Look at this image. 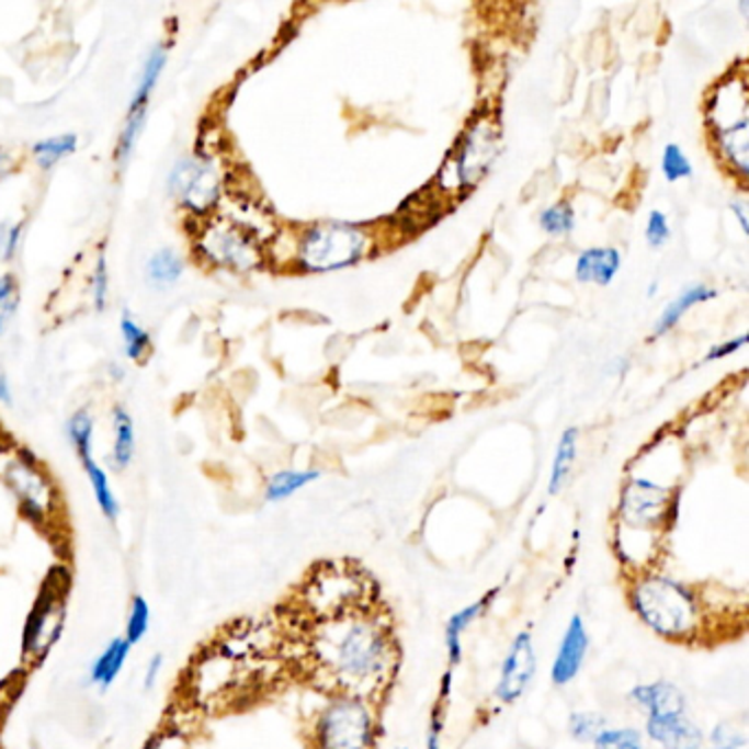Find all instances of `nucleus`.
<instances>
[{"instance_id":"f8f14e48","label":"nucleus","mask_w":749,"mask_h":749,"mask_svg":"<svg viewBox=\"0 0 749 749\" xmlns=\"http://www.w3.org/2000/svg\"><path fill=\"white\" fill-rule=\"evenodd\" d=\"M67 622L65 587L54 582L45 585L23 633V657L30 663H43L52 648L58 644Z\"/></svg>"},{"instance_id":"ddd939ff","label":"nucleus","mask_w":749,"mask_h":749,"mask_svg":"<svg viewBox=\"0 0 749 749\" xmlns=\"http://www.w3.org/2000/svg\"><path fill=\"white\" fill-rule=\"evenodd\" d=\"M497 150H499L497 130L488 122L473 124V128L466 133L455 155L451 157L453 161H449L446 166V170H451V181L446 183V188L462 190V188H473L475 183H479L490 170V166L495 163Z\"/></svg>"},{"instance_id":"8fccbe9b","label":"nucleus","mask_w":749,"mask_h":749,"mask_svg":"<svg viewBox=\"0 0 749 749\" xmlns=\"http://www.w3.org/2000/svg\"><path fill=\"white\" fill-rule=\"evenodd\" d=\"M396 749H409V747H396Z\"/></svg>"},{"instance_id":"37998d69","label":"nucleus","mask_w":749,"mask_h":749,"mask_svg":"<svg viewBox=\"0 0 749 749\" xmlns=\"http://www.w3.org/2000/svg\"><path fill=\"white\" fill-rule=\"evenodd\" d=\"M745 343H747V337H745V334H740V337H738V339H734V341H727V343H723V345H718V348H712V350H710V354L705 356V361H716V359L729 356V354H734L736 350H740Z\"/></svg>"},{"instance_id":"412c9836","label":"nucleus","mask_w":749,"mask_h":749,"mask_svg":"<svg viewBox=\"0 0 749 749\" xmlns=\"http://www.w3.org/2000/svg\"><path fill=\"white\" fill-rule=\"evenodd\" d=\"M113 433H115V442H113V453H111V466L113 470L122 473L130 466L135 457V446H137L133 416L122 405L113 409Z\"/></svg>"},{"instance_id":"6e6552de","label":"nucleus","mask_w":749,"mask_h":749,"mask_svg":"<svg viewBox=\"0 0 749 749\" xmlns=\"http://www.w3.org/2000/svg\"><path fill=\"white\" fill-rule=\"evenodd\" d=\"M367 253V236L343 223H326L306 231L297 264L310 273H330L356 264Z\"/></svg>"},{"instance_id":"f257e3e1","label":"nucleus","mask_w":749,"mask_h":749,"mask_svg":"<svg viewBox=\"0 0 749 749\" xmlns=\"http://www.w3.org/2000/svg\"><path fill=\"white\" fill-rule=\"evenodd\" d=\"M306 657L328 694H352L378 705L400 670L398 635L378 602L310 620Z\"/></svg>"},{"instance_id":"0eeeda50","label":"nucleus","mask_w":749,"mask_h":749,"mask_svg":"<svg viewBox=\"0 0 749 749\" xmlns=\"http://www.w3.org/2000/svg\"><path fill=\"white\" fill-rule=\"evenodd\" d=\"M194 253L214 269L249 273L262 266L264 253L256 231L236 220H207L194 236Z\"/></svg>"},{"instance_id":"1a4fd4ad","label":"nucleus","mask_w":749,"mask_h":749,"mask_svg":"<svg viewBox=\"0 0 749 749\" xmlns=\"http://www.w3.org/2000/svg\"><path fill=\"white\" fill-rule=\"evenodd\" d=\"M168 190L185 214L205 220L223 201V172L214 157H183L170 172Z\"/></svg>"},{"instance_id":"4c0bfd02","label":"nucleus","mask_w":749,"mask_h":749,"mask_svg":"<svg viewBox=\"0 0 749 749\" xmlns=\"http://www.w3.org/2000/svg\"><path fill=\"white\" fill-rule=\"evenodd\" d=\"M91 297H93V306L98 310L106 308V302H109V264H106L104 253H100L95 269L91 273Z\"/></svg>"},{"instance_id":"09e8293b","label":"nucleus","mask_w":749,"mask_h":749,"mask_svg":"<svg viewBox=\"0 0 749 749\" xmlns=\"http://www.w3.org/2000/svg\"><path fill=\"white\" fill-rule=\"evenodd\" d=\"M707 749H734V747H707Z\"/></svg>"},{"instance_id":"473e14b6","label":"nucleus","mask_w":749,"mask_h":749,"mask_svg":"<svg viewBox=\"0 0 749 749\" xmlns=\"http://www.w3.org/2000/svg\"><path fill=\"white\" fill-rule=\"evenodd\" d=\"M21 306V286L14 273L0 277V337H3L14 321Z\"/></svg>"},{"instance_id":"72a5a7b5","label":"nucleus","mask_w":749,"mask_h":749,"mask_svg":"<svg viewBox=\"0 0 749 749\" xmlns=\"http://www.w3.org/2000/svg\"><path fill=\"white\" fill-rule=\"evenodd\" d=\"M541 227L545 234L563 238L569 236L574 231V223H576V214L571 209L569 203H556L552 207H547L541 218H538Z\"/></svg>"},{"instance_id":"ea45409f","label":"nucleus","mask_w":749,"mask_h":749,"mask_svg":"<svg viewBox=\"0 0 749 749\" xmlns=\"http://www.w3.org/2000/svg\"><path fill=\"white\" fill-rule=\"evenodd\" d=\"M446 705H449V703L435 701V705L431 707L424 749H442V731H444V718H446V712H444V710H446Z\"/></svg>"},{"instance_id":"2eb2a0df","label":"nucleus","mask_w":749,"mask_h":749,"mask_svg":"<svg viewBox=\"0 0 749 749\" xmlns=\"http://www.w3.org/2000/svg\"><path fill=\"white\" fill-rule=\"evenodd\" d=\"M589 646H591V635H589L587 622L582 613H574L560 635L558 648L549 666V681L556 688L569 685L580 674L587 661Z\"/></svg>"},{"instance_id":"9d476101","label":"nucleus","mask_w":749,"mask_h":749,"mask_svg":"<svg viewBox=\"0 0 749 749\" xmlns=\"http://www.w3.org/2000/svg\"><path fill=\"white\" fill-rule=\"evenodd\" d=\"M710 122L716 133V141L720 152L731 161L738 174L745 179L747 174V152H749V117H747V93L745 84L729 82L718 87L716 95L710 104Z\"/></svg>"},{"instance_id":"a878e982","label":"nucleus","mask_w":749,"mask_h":749,"mask_svg":"<svg viewBox=\"0 0 749 749\" xmlns=\"http://www.w3.org/2000/svg\"><path fill=\"white\" fill-rule=\"evenodd\" d=\"M321 477V470L308 468V470H280L275 473L264 488V499L269 503H280L304 490L306 486L315 484Z\"/></svg>"},{"instance_id":"dca6fc26","label":"nucleus","mask_w":749,"mask_h":749,"mask_svg":"<svg viewBox=\"0 0 749 749\" xmlns=\"http://www.w3.org/2000/svg\"><path fill=\"white\" fill-rule=\"evenodd\" d=\"M650 742L659 749H703L705 731L690 714H668V716H644V731Z\"/></svg>"},{"instance_id":"393cba45","label":"nucleus","mask_w":749,"mask_h":749,"mask_svg":"<svg viewBox=\"0 0 749 749\" xmlns=\"http://www.w3.org/2000/svg\"><path fill=\"white\" fill-rule=\"evenodd\" d=\"M84 466V473L89 477V484L93 488V495H95V501H98V508L102 510L104 519H109L111 523H115L122 514V503L113 490V484H111V477L109 473L98 464L95 457L82 462Z\"/></svg>"},{"instance_id":"f3484780","label":"nucleus","mask_w":749,"mask_h":749,"mask_svg":"<svg viewBox=\"0 0 749 749\" xmlns=\"http://www.w3.org/2000/svg\"><path fill=\"white\" fill-rule=\"evenodd\" d=\"M626 699L644 712V716H668V714H688V696L685 692L668 681V679H655V681H642L635 683Z\"/></svg>"},{"instance_id":"c85d7f7f","label":"nucleus","mask_w":749,"mask_h":749,"mask_svg":"<svg viewBox=\"0 0 749 749\" xmlns=\"http://www.w3.org/2000/svg\"><path fill=\"white\" fill-rule=\"evenodd\" d=\"M67 435L71 446L76 449L80 462H87L93 455V438H95V420L89 409L76 411L67 422Z\"/></svg>"},{"instance_id":"7ed1b4c3","label":"nucleus","mask_w":749,"mask_h":749,"mask_svg":"<svg viewBox=\"0 0 749 749\" xmlns=\"http://www.w3.org/2000/svg\"><path fill=\"white\" fill-rule=\"evenodd\" d=\"M381 705L352 696L328 694L308 727V749H378Z\"/></svg>"},{"instance_id":"c03bdc74","label":"nucleus","mask_w":749,"mask_h":749,"mask_svg":"<svg viewBox=\"0 0 749 749\" xmlns=\"http://www.w3.org/2000/svg\"><path fill=\"white\" fill-rule=\"evenodd\" d=\"M21 168V161L5 148H0V181L12 177Z\"/></svg>"},{"instance_id":"6ab92c4d","label":"nucleus","mask_w":749,"mask_h":749,"mask_svg":"<svg viewBox=\"0 0 749 749\" xmlns=\"http://www.w3.org/2000/svg\"><path fill=\"white\" fill-rule=\"evenodd\" d=\"M130 650H133V646L124 639V635L111 639L102 648V652L93 659V663L89 668V683L100 688L102 692L109 690L117 681V677L122 674V670L130 657Z\"/></svg>"},{"instance_id":"58836bf2","label":"nucleus","mask_w":749,"mask_h":749,"mask_svg":"<svg viewBox=\"0 0 749 749\" xmlns=\"http://www.w3.org/2000/svg\"><path fill=\"white\" fill-rule=\"evenodd\" d=\"M144 749H192V740L181 727H163L146 742Z\"/></svg>"},{"instance_id":"f03ea898","label":"nucleus","mask_w":749,"mask_h":749,"mask_svg":"<svg viewBox=\"0 0 749 749\" xmlns=\"http://www.w3.org/2000/svg\"><path fill=\"white\" fill-rule=\"evenodd\" d=\"M626 600L635 617L668 644L714 639V604L707 595L659 569L626 576Z\"/></svg>"},{"instance_id":"a18cd8bd","label":"nucleus","mask_w":749,"mask_h":749,"mask_svg":"<svg viewBox=\"0 0 749 749\" xmlns=\"http://www.w3.org/2000/svg\"><path fill=\"white\" fill-rule=\"evenodd\" d=\"M729 209H731V212H734V216L738 218V223H740V231L747 236V234H749V223H747V214H745V212H747L745 203H738V201H736V203H731V205H729Z\"/></svg>"},{"instance_id":"4be33fe9","label":"nucleus","mask_w":749,"mask_h":749,"mask_svg":"<svg viewBox=\"0 0 749 749\" xmlns=\"http://www.w3.org/2000/svg\"><path fill=\"white\" fill-rule=\"evenodd\" d=\"M714 297H716V291L710 288V286H705V284H694V286L685 288V291H683L677 299H672V302L666 306V310L659 315L652 334H655V337L666 334L668 330H672V328L681 321V317H683L690 308H694L696 304L710 302V299H714Z\"/></svg>"},{"instance_id":"f704fd0d","label":"nucleus","mask_w":749,"mask_h":749,"mask_svg":"<svg viewBox=\"0 0 749 749\" xmlns=\"http://www.w3.org/2000/svg\"><path fill=\"white\" fill-rule=\"evenodd\" d=\"M661 172H663L666 181H670V183L692 177V163L688 161L685 152L677 144L666 146L663 157H661Z\"/></svg>"},{"instance_id":"49530a36","label":"nucleus","mask_w":749,"mask_h":749,"mask_svg":"<svg viewBox=\"0 0 749 749\" xmlns=\"http://www.w3.org/2000/svg\"><path fill=\"white\" fill-rule=\"evenodd\" d=\"M14 396H12V385L10 378L5 374H0V405H12Z\"/></svg>"},{"instance_id":"a19ab883","label":"nucleus","mask_w":749,"mask_h":749,"mask_svg":"<svg viewBox=\"0 0 749 749\" xmlns=\"http://www.w3.org/2000/svg\"><path fill=\"white\" fill-rule=\"evenodd\" d=\"M670 225H668V218L666 214L661 212H650L648 216V225H646V240L652 249H659L663 247L668 240H670Z\"/></svg>"},{"instance_id":"79ce46f5","label":"nucleus","mask_w":749,"mask_h":749,"mask_svg":"<svg viewBox=\"0 0 749 749\" xmlns=\"http://www.w3.org/2000/svg\"><path fill=\"white\" fill-rule=\"evenodd\" d=\"M163 666H166V659L161 652H155L148 663H146V670H144V688L146 690H155L159 679H161V672H163Z\"/></svg>"},{"instance_id":"de8ad7c7","label":"nucleus","mask_w":749,"mask_h":749,"mask_svg":"<svg viewBox=\"0 0 749 749\" xmlns=\"http://www.w3.org/2000/svg\"><path fill=\"white\" fill-rule=\"evenodd\" d=\"M8 449V442H5V433L3 429H0V451H5Z\"/></svg>"},{"instance_id":"c9c22d12","label":"nucleus","mask_w":749,"mask_h":749,"mask_svg":"<svg viewBox=\"0 0 749 749\" xmlns=\"http://www.w3.org/2000/svg\"><path fill=\"white\" fill-rule=\"evenodd\" d=\"M25 236V223H0V260L14 262Z\"/></svg>"},{"instance_id":"bb28decb","label":"nucleus","mask_w":749,"mask_h":749,"mask_svg":"<svg viewBox=\"0 0 749 749\" xmlns=\"http://www.w3.org/2000/svg\"><path fill=\"white\" fill-rule=\"evenodd\" d=\"M76 150H78V137L76 135H58V137H49V139H43V141L32 146L34 161L41 170L56 168L63 159H67Z\"/></svg>"},{"instance_id":"39448f33","label":"nucleus","mask_w":749,"mask_h":749,"mask_svg":"<svg viewBox=\"0 0 749 749\" xmlns=\"http://www.w3.org/2000/svg\"><path fill=\"white\" fill-rule=\"evenodd\" d=\"M378 589L365 569L350 563H324L308 576L304 591V606L310 620L345 613L359 606L376 604Z\"/></svg>"},{"instance_id":"423d86ee","label":"nucleus","mask_w":749,"mask_h":749,"mask_svg":"<svg viewBox=\"0 0 749 749\" xmlns=\"http://www.w3.org/2000/svg\"><path fill=\"white\" fill-rule=\"evenodd\" d=\"M677 508L679 499L670 488H663L650 479L635 477L622 490L617 519L624 530L644 534L657 552H663L659 538L674 523Z\"/></svg>"},{"instance_id":"7c9ffc66","label":"nucleus","mask_w":749,"mask_h":749,"mask_svg":"<svg viewBox=\"0 0 749 749\" xmlns=\"http://www.w3.org/2000/svg\"><path fill=\"white\" fill-rule=\"evenodd\" d=\"M591 749H644V736L635 727L606 725L593 740Z\"/></svg>"},{"instance_id":"aec40b11","label":"nucleus","mask_w":749,"mask_h":749,"mask_svg":"<svg viewBox=\"0 0 749 749\" xmlns=\"http://www.w3.org/2000/svg\"><path fill=\"white\" fill-rule=\"evenodd\" d=\"M622 266V258L617 249H587L576 260V280L587 284L595 282L598 286H609Z\"/></svg>"},{"instance_id":"cd10ccee","label":"nucleus","mask_w":749,"mask_h":749,"mask_svg":"<svg viewBox=\"0 0 749 749\" xmlns=\"http://www.w3.org/2000/svg\"><path fill=\"white\" fill-rule=\"evenodd\" d=\"M120 330H122V341H124L126 356H128L133 363L146 361L148 354L152 352V339H150L148 330H146L144 326H139V321H137L128 310L122 313Z\"/></svg>"},{"instance_id":"b1692460","label":"nucleus","mask_w":749,"mask_h":749,"mask_svg":"<svg viewBox=\"0 0 749 749\" xmlns=\"http://www.w3.org/2000/svg\"><path fill=\"white\" fill-rule=\"evenodd\" d=\"M578 455V429L569 427L563 431L556 453H554V462H552V470H549V481H547V492L549 495H558L563 490V486L569 479L571 466L576 462Z\"/></svg>"},{"instance_id":"20e7f679","label":"nucleus","mask_w":749,"mask_h":749,"mask_svg":"<svg viewBox=\"0 0 749 749\" xmlns=\"http://www.w3.org/2000/svg\"><path fill=\"white\" fill-rule=\"evenodd\" d=\"M0 481L14 495L21 514L47 530L58 521L60 495L38 457L25 446L0 451Z\"/></svg>"},{"instance_id":"4468645a","label":"nucleus","mask_w":749,"mask_h":749,"mask_svg":"<svg viewBox=\"0 0 749 749\" xmlns=\"http://www.w3.org/2000/svg\"><path fill=\"white\" fill-rule=\"evenodd\" d=\"M538 659H536V646H534V633L532 628H521L501 661L499 677L492 690V699L497 705H512L517 703L527 688L532 685L536 677Z\"/></svg>"},{"instance_id":"2f4dec72","label":"nucleus","mask_w":749,"mask_h":749,"mask_svg":"<svg viewBox=\"0 0 749 749\" xmlns=\"http://www.w3.org/2000/svg\"><path fill=\"white\" fill-rule=\"evenodd\" d=\"M606 725H609L606 716H602L600 712H591V710L571 712L569 718H567L569 736L576 742H591Z\"/></svg>"},{"instance_id":"c756f323","label":"nucleus","mask_w":749,"mask_h":749,"mask_svg":"<svg viewBox=\"0 0 749 749\" xmlns=\"http://www.w3.org/2000/svg\"><path fill=\"white\" fill-rule=\"evenodd\" d=\"M150 624H152V611H150L148 600L144 595H135L130 600V606H128L124 639L130 646H137L150 633Z\"/></svg>"},{"instance_id":"5701e85b","label":"nucleus","mask_w":749,"mask_h":749,"mask_svg":"<svg viewBox=\"0 0 749 749\" xmlns=\"http://www.w3.org/2000/svg\"><path fill=\"white\" fill-rule=\"evenodd\" d=\"M185 271L183 258L174 249H159L152 253V258L146 264V277L148 284L157 291H168L172 288Z\"/></svg>"},{"instance_id":"9b49d317","label":"nucleus","mask_w":749,"mask_h":749,"mask_svg":"<svg viewBox=\"0 0 749 749\" xmlns=\"http://www.w3.org/2000/svg\"><path fill=\"white\" fill-rule=\"evenodd\" d=\"M168 58H170V45L168 43H157L152 47V52L148 54L146 63H144V69L139 73V80H137V87H135V93H133V100H130V106H128V113H126V120H124V128L120 133V141H117V148H115V163H117L120 172L128 168L130 157H133V152L137 148L139 135H141V130L146 126L150 98H152L155 87L159 84V80H161V76L166 71Z\"/></svg>"},{"instance_id":"a211bd4d","label":"nucleus","mask_w":749,"mask_h":749,"mask_svg":"<svg viewBox=\"0 0 749 749\" xmlns=\"http://www.w3.org/2000/svg\"><path fill=\"white\" fill-rule=\"evenodd\" d=\"M501 587L490 589L488 593H484L481 598H477L475 602L462 606L459 611H455L444 626V646H446V659H449V668L453 670L455 666L462 663L464 659V633L490 609V604L495 602V598L499 595Z\"/></svg>"},{"instance_id":"e433bc0d","label":"nucleus","mask_w":749,"mask_h":749,"mask_svg":"<svg viewBox=\"0 0 749 749\" xmlns=\"http://www.w3.org/2000/svg\"><path fill=\"white\" fill-rule=\"evenodd\" d=\"M705 740H710L712 747H734V749L747 747L745 729L734 723H718L716 727H712L710 734H705Z\"/></svg>"}]
</instances>
